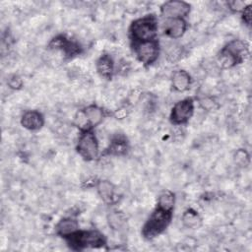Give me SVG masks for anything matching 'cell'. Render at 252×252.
<instances>
[{
	"label": "cell",
	"mask_w": 252,
	"mask_h": 252,
	"mask_svg": "<svg viewBox=\"0 0 252 252\" xmlns=\"http://www.w3.org/2000/svg\"><path fill=\"white\" fill-rule=\"evenodd\" d=\"M194 110V99L192 97H185L174 103L169 114V120L175 126L185 125L192 118Z\"/></svg>",
	"instance_id": "obj_8"
},
{
	"label": "cell",
	"mask_w": 252,
	"mask_h": 252,
	"mask_svg": "<svg viewBox=\"0 0 252 252\" xmlns=\"http://www.w3.org/2000/svg\"><path fill=\"white\" fill-rule=\"evenodd\" d=\"M131 47L137 60L145 67L153 65L160 53V45L158 38L142 42H132Z\"/></svg>",
	"instance_id": "obj_6"
},
{
	"label": "cell",
	"mask_w": 252,
	"mask_h": 252,
	"mask_svg": "<svg viewBox=\"0 0 252 252\" xmlns=\"http://www.w3.org/2000/svg\"><path fill=\"white\" fill-rule=\"evenodd\" d=\"M174 205H175V194L172 191L164 190L158 195L157 207H159L167 211H174Z\"/></svg>",
	"instance_id": "obj_19"
},
{
	"label": "cell",
	"mask_w": 252,
	"mask_h": 252,
	"mask_svg": "<svg viewBox=\"0 0 252 252\" xmlns=\"http://www.w3.org/2000/svg\"><path fill=\"white\" fill-rule=\"evenodd\" d=\"M227 6H228V9L231 10L232 12L234 13H238L244 9V7L246 6V3L242 2V1H230L227 3Z\"/></svg>",
	"instance_id": "obj_23"
},
{
	"label": "cell",
	"mask_w": 252,
	"mask_h": 252,
	"mask_svg": "<svg viewBox=\"0 0 252 252\" xmlns=\"http://www.w3.org/2000/svg\"><path fill=\"white\" fill-rule=\"evenodd\" d=\"M80 229L79 221L77 219L73 217H66L61 219L56 224H55V232L57 235L61 236L63 239L68 237L69 235L73 234L77 230Z\"/></svg>",
	"instance_id": "obj_15"
},
{
	"label": "cell",
	"mask_w": 252,
	"mask_h": 252,
	"mask_svg": "<svg viewBox=\"0 0 252 252\" xmlns=\"http://www.w3.org/2000/svg\"><path fill=\"white\" fill-rule=\"evenodd\" d=\"M183 225L190 229H197L202 225V218L194 209H187L181 216Z\"/></svg>",
	"instance_id": "obj_18"
},
{
	"label": "cell",
	"mask_w": 252,
	"mask_h": 252,
	"mask_svg": "<svg viewBox=\"0 0 252 252\" xmlns=\"http://www.w3.org/2000/svg\"><path fill=\"white\" fill-rule=\"evenodd\" d=\"M192 84L190 74L185 70H176L171 76V86L175 92L184 93L188 91Z\"/></svg>",
	"instance_id": "obj_16"
},
{
	"label": "cell",
	"mask_w": 252,
	"mask_h": 252,
	"mask_svg": "<svg viewBox=\"0 0 252 252\" xmlns=\"http://www.w3.org/2000/svg\"><path fill=\"white\" fill-rule=\"evenodd\" d=\"M64 240L70 249L75 251L102 248L107 244L105 235L96 229H79Z\"/></svg>",
	"instance_id": "obj_1"
},
{
	"label": "cell",
	"mask_w": 252,
	"mask_h": 252,
	"mask_svg": "<svg viewBox=\"0 0 252 252\" xmlns=\"http://www.w3.org/2000/svg\"><path fill=\"white\" fill-rule=\"evenodd\" d=\"M95 69L101 78L111 80L115 70V65L112 57L106 53L100 55L95 61Z\"/></svg>",
	"instance_id": "obj_14"
},
{
	"label": "cell",
	"mask_w": 252,
	"mask_h": 252,
	"mask_svg": "<svg viewBox=\"0 0 252 252\" xmlns=\"http://www.w3.org/2000/svg\"><path fill=\"white\" fill-rule=\"evenodd\" d=\"M44 122V116L38 110H27L21 117V125L29 131L40 130Z\"/></svg>",
	"instance_id": "obj_12"
},
{
	"label": "cell",
	"mask_w": 252,
	"mask_h": 252,
	"mask_svg": "<svg viewBox=\"0 0 252 252\" xmlns=\"http://www.w3.org/2000/svg\"><path fill=\"white\" fill-rule=\"evenodd\" d=\"M249 54V45L241 39L227 42L219 53V62L222 68H232L241 64Z\"/></svg>",
	"instance_id": "obj_4"
},
{
	"label": "cell",
	"mask_w": 252,
	"mask_h": 252,
	"mask_svg": "<svg viewBox=\"0 0 252 252\" xmlns=\"http://www.w3.org/2000/svg\"><path fill=\"white\" fill-rule=\"evenodd\" d=\"M188 28L185 19H166L162 26L163 34L169 38L177 39L183 36Z\"/></svg>",
	"instance_id": "obj_11"
},
{
	"label": "cell",
	"mask_w": 252,
	"mask_h": 252,
	"mask_svg": "<svg viewBox=\"0 0 252 252\" xmlns=\"http://www.w3.org/2000/svg\"><path fill=\"white\" fill-rule=\"evenodd\" d=\"M158 20L155 14H148L134 20L128 33L132 42H142L158 38Z\"/></svg>",
	"instance_id": "obj_2"
},
{
	"label": "cell",
	"mask_w": 252,
	"mask_h": 252,
	"mask_svg": "<svg viewBox=\"0 0 252 252\" xmlns=\"http://www.w3.org/2000/svg\"><path fill=\"white\" fill-rule=\"evenodd\" d=\"M105 117V110L97 104H90L80 110L75 116V123L80 130L94 129Z\"/></svg>",
	"instance_id": "obj_7"
},
{
	"label": "cell",
	"mask_w": 252,
	"mask_h": 252,
	"mask_svg": "<svg viewBox=\"0 0 252 252\" xmlns=\"http://www.w3.org/2000/svg\"><path fill=\"white\" fill-rule=\"evenodd\" d=\"M48 47L60 51L67 58H72L82 53V46L77 41L70 39L63 34L53 37L48 43Z\"/></svg>",
	"instance_id": "obj_9"
},
{
	"label": "cell",
	"mask_w": 252,
	"mask_h": 252,
	"mask_svg": "<svg viewBox=\"0 0 252 252\" xmlns=\"http://www.w3.org/2000/svg\"><path fill=\"white\" fill-rule=\"evenodd\" d=\"M98 196L105 203H113L115 200V186L108 180H98L95 183Z\"/></svg>",
	"instance_id": "obj_17"
},
{
	"label": "cell",
	"mask_w": 252,
	"mask_h": 252,
	"mask_svg": "<svg viewBox=\"0 0 252 252\" xmlns=\"http://www.w3.org/2000/svg\"><path fill=\"white\" fill-rule=\"evenodd\" d=\"M76 151L79 156L87 161H92L98 158L99 144L94 129L80 130Z\"/></svg>",
	"instance_id": "obj_5"
},
{
	"label": "cell",
	"mask_w": 252,
	"mask_h": 252,
	"mask_svg": "<svg viewBox=\"0 0 252 252\" xmlns=\"http://www.w3.org/2000/svg\"><path fill=\"white\" fill-rule=\"evenodd\" d=\"M173 218V211L163 210L159 207L155 208L145 221L141 234L145 239L152 240L163 233L169 226Z\"/></svg>",
	"instance_id": "obj_3"
},
{
	"label": "cell",
	"mask_w": 252,
	"mask_h": 252,
	"mask_svg": "<svg viewBox=\"0 0 252 252\" xmlns=\"http://www.w3.org/2000/svg\"><path fill=\"white\" fill-rule=\"evenodd\" d=\"M7 84L11 89L19 90L23 87V80L19 75L13 74V75L9 76V78L7 80Z\"/></svg>",
	"instance_id": "obj_21"
},
{
	"label": "cell",
	"mask_w": 252,
	"mask_h": 252,
	"mask_svg": "<svg viewBox=\"0 0 252 252\" xmlns=\"http://www.w3.org/2000/svg\"><path fill=\"white\" fill-rule=\"evenodd\" d=\"M159 11L165 19H185L191 11V5L185 1L170 0L162 3Z\"/></svg>",
	"instance_id": "obj_10"
},
{
	"label": "cell",
	"mask_w": 252,
	"mask_h": 252,
	"mask_svg": "<svg viewBox=\"0 0 252 252\" xmlns=\"http://www.w3.org/2000/svg\"><path fill=\"white\" fill-rule=\"evenodd\" d=\"M235 161L240 164V165H248L249 164V161H250V157H249V154L247 153L246 150H238L235 154Z\"/></svg>",
	"instance_id": "obj_20"
},
{
	"label": "cell",
	"mask_w": 252,
	"mask_h": 252,
	"mask_svg": "<svg viewBox=\"0 0 252 252\" xmlns=\"http://www.w3.org/2000/svg\"><path fill=\"white\" fill-rule=\"evenodd\" d=\"M128 150H129V142L127 137L123 134H116L111 138L108 147L103 152V156L107 155V156L120 157V156L126 155Z\"/></svg>",
	"instance_id": "obj_13"
},
{
	"label": "cell",
	"mask_w": 252,
	"mask_h": 252,
	"mask_svg": "<svg viewBox=\"0 0 252 252\" xmlns=\"http://www.w3.org/2000/svg\"><path fill=\"white\" fill-rule=\"evenodd\" d=\"M241 18L243 23L250 27L251 25V4H248L244 7V9L241 11Z\"/></svg>",
	"instance_id": "obj_22"
}]
</instances>
